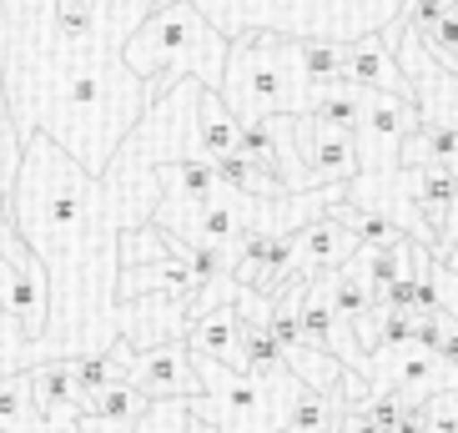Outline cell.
Instances as JSON below:
<instances>
[{"mask_svg":"<svg viewBox=\"0 0 458 433\" xmlns=\"http://www.w3.org/2000/svg\"><path fill=\"white\" fill-rule=\"evenodd\" d=\"M11 227L46 272V327L26 368L71 363L122 343V237L147 227L106 182L86 176L46 136L21 141V172L11 187Z\"/></svg>","mask_w":458,"mask_h":433,"instance_id":"1","label":"cell"},{"mask_svg":"<svg viewBox=\"0 0 458 433\" xmlns=\"http://www.w3.org/2000/svg\"><path fill=\"white\" fill-rule=\"evenodd\" d=\"M157 0H0L5 116L81 76L126 71V41Z\"/></svg>","mask_w":458,"mask_h":433,"instance_id":"2","label":"cell"},{"mask_svg":"<svg viewBox=\"0 0 458 433\" xmlns=\"http://www.w3.org/2000/svg\"><path fill=\"white\" fill-rule=\"evenodd\" d=\"M227 41L267 30L287 41H368L403 21L408 0H191Z\"/></svg>","mask_w":458,"mask_h":433,"instance_id":"3","label":"cell"},{"mask_svg":"<svg viewBox=\"0 0 458 433\" xmlns=\"http://www.w3.org/2000/svg\"><path fill=\"white\" fill-rule=\"evenodd\" d=\"M222 106L237 116V126H262L277 116H308L318 101V86L302 71V41L247 30L227 41V71H222Z\"/></svg>","mask_w":458,"mask_h":433,"instance_id":"4","label":"cell"},{"mask_svg":"<svg viewBox=\"0 0 458 433\" xmlns=\"http://www.w3.org/2000/svg\"><path fill=\"white\" fill-rule=\"evenodd\" d=\"M126 71L151 86L172 81H197L202 91H222L227 71V36L207 21L191 0L182 5H157L147 26L126 41Z\"/></svg>","mask_w":458,"mask_h":433,"instance_id":"5","label":"cell"},{"mask_svg":"<svg viewBox=\"0 0 458 433\" xmlns=\"http://www.w3.org/2000/svg\"><path fill=\"white\" fill-rule=\"evenodd\" d=\"M111 358L122 363L126 383H131L147 403H172V398H202V378H197V358L187 352V343H162V348L131 352L126 343L111 348Z\"/></svg>","mask_w":458,"mask_h":433,"instance_id":"6","label":"cell"},{"mask_svg":"<svg viewBox=\"0 0 458 433\" xmlns=\"http://www.w3.org/2000/svg\"><path fill=\"white\" fill-rule=\"evenodd\" d=\"M398 26H388L383 36H368V41L348 46V86L363 96H393V101H413V86H408L403 66H398Z\"/></svg>","mask_w":458,"mask_h":433,"instance_id":"7","label":"cell"},{"mask_svg":"<svg viewBox=\"0 0 458 433\" xmlns=\"http://www.w3.org/2000/svg\"><path fill=\"white\" fill-rule=\"evenodd\" d=\"M237 338H242V318L232 302H216L207 308L197 323L187 327V352L197 363H216V368H232L237 373Z\"/></svg>","mask_w":458,"mask_h":433,"instance_id":"8","label":"cell"},{"mask_svg":"<svg viewBox=\"0 0 458 433\" xmlns=\"http://www.w3.org/2000/svg\"><path fill=\"white\" fill-rule=\"evenodd\" d=\"M358 252V242L348 237V227L337 222L333 212H323L318 222L297 232V262H302V277H323V272L348 267V258Z\"/></svg>","mask_w":458,"mask_h":433,"instance_id":"9","label":"cell"},{"mask_svg":"<svg viewBox=\"0 0 458 433\" xmlns=\"http://www.w3.org/2000/svg\"><path fill=\"white\" fill-rule=\"evenodd\" d=\"M26 388H30V408L36 419H86V398L71 383L66 363H36L26 368Z\"/></svg>","mask_w":458,"mask_h":433,"instance_id":"10","label":"cell"},{"mask_svg":"<svg viewBox=\"0 0 458 433\" xmlns=\"http://www.w3.org/2000/svg\"><path fill=\"white\" fill-rule=\"evenodd\" d=\"M398 166H408V172H448V176H458V132L418 122L413 132L403 136V147H398Z\"/></svg>","mask_w":458,"mask_h":433,"instance_id":"11","label":"cell"},{"mask_svg":"<svg viewBox=\"0 0 458 433\" xmlns=\"http://www.w3.org/2000/svg\"><path fill=\"white\" fill-rule=\"evenodd\" d=\"M237 136H242V126L222 106V96L202 91V106H197V147H202V157L207 162H222L227 151H237Z\"/></svg>","mask_w":458,"mask_h":433,"instance_id":"12","label":"cell"},{"mask_svg":"<svg viewBox=\"0 0 458 433\" xmlns=\"http://www.w3.org/2000/svg\"><path fill=\"white\" fill-rule=\"evenodd\" d=\"M191 423V398H172V403H147L131 423H91L81 419V433H187Z\"/></svg>","mask_w":458,"mask_h":433,"instance_id":"13","label":"cell"},{"mask_svg":"<svg viewBox=\"0 0 458 433\" xmlns=\"http://www.w3.org/2000/svg\"><path fill=\"white\" fill-rule=\"evenodd\" d=\"M318 126H327V132H348L358 136V122H363V91H352V86H333V91H318V101H312L308 111Z\"/></svg>","mask_w":458,"mask_h":433,"instance_id":"14","label":"cell"},{"mask_svg":"<svg viewBox=\"0 0 458 433\" xmlns=\"http://www.w3.org/2000/svg\"><path fill=\"white\" fill-rule=\"evenodd\" d=\"M333 216L348 227V237H352L358 247H373V252H383V247H398V242H403V232L393 227L388 216L363 212V207H352V202H337Z\"/></svg>","mask_w":458,"mask_h":433,"instance_id":"15","label":"cell"},{"mask_svg":"<svg viewBox=\"0 0 458 433\" xmlns=\"http://www.w3.org/2000/svg\"><path fill=\"white\" fill-rule=\"evenodd\" d=\"M302 71L318 91L348 86V46L337 41H302Z\"/></svg>","mask_w":458,"mask_h":433,"instance_id":"16","label":"cell"},{"mask_svg":"<svg viewBox=\"0 0 458 433\" xmlns=\"http://www.w3.org/2000/svg\"><path fill=\"white\" fill-rule=\"evenodd\" d=\"M408 30H413V26H408ZM413 36H418V46H423V51L448 71V76H458V0L438 15V21H433V26L413 30Z\"/></svg>","mask_w":458,"mask_h":433,"instance_id":"17","label":"cell"},{"mask_svg":"<svg viewBox=\"0 0 458 433\" xmlns=\"http://www.w3.org/2000/svg\"><path fill=\"white\" fill-rule=\"evenodd\" d=\"M141 408H147V398L122 378V383H111V388H101L91 403H86V419L91 423H131Z\"/></svg>","mask_w":458,"mask_h":433,"instance_id":"18","label":"cell"},{"mask_svg":"<svg viewBox=\"0 0 458 433\" xmlns=\"http://www.w3.org/2000/svg\"><path fill=\"white\" fill-rule=\"evenodd\" d=\"M66 373H71V383L81 388L86 403H91V398H96L101 388H111V383H122V378H126L122 363H116L111 352H86V358H71Z\"/></svg>","mask_w":458,"mask_h":433,"instance_id":"19","label":"cell"},{"mask_svg":"<svg viewBox=\"0 0 458 433\" xmlns=\"http://www.w3.org/2000/svg\"><path fill=\"white\" fill-rule=\"evenodd\" d=\"M172 237H162V232L151 227H131L122 237V267H157V262H172Z\"/></svg>","mask_w":458,"mask_h":433,"instance_id":"20","label":"cell"},{"mask_svg":"<svg viewBox=\"0 0 458 433\" xmlns=\"http://www.w3.org/2000/svg\"><path fill=\"white\" fill-rule=\"evenodd\" d=\"M418 419H423V433H458V403H454V393H433L428 403L418 408Z\"/></svg>","mask_w":458,"mask_h":433,"instance_id":"21","label":"cell"},{"mask_svg":"<svg viewBox=\"0 0 458 433\" xmlns=\"http://www.w3.org/2000/svg\"><path fill=\"white\" fill-rule=\"evenodd\" d=\"M428 283H433V298H438V308H444L448 318L458 323V272H448L444 262H433Z\"/></svg>","mask_w":458,"mask_h":433,"instance_id":"22","label":"cell"},{"mask_svg":"<svg viewBox=\"0 0 458 433\" xmlns=\"http://www.w3.org/2000/svg\"><path fill=\"white\" fill-rule=\"evenodd\" d=\"M187 433H222V429H216V423L207 419V413H197V408H191V423H187Z\"/></svg>","mask_w":458,"mask_h":433,"instance_id":"23","label":"cell"},{"mask_svg":"<svg viewBox=\"0 0 458 433\" xmlns=\"http://www.w3.org/2000/svg\"><path fill=\"white\" fill-rule=\"evenodd\" d=\"M454 242H458V202H454V212H448V227H444V252H448ZM444 252H438V258H444Z\"/></svg>","mask_w":458,"mask_h":433,"instance_id":"24","label":"cell"},{"mask_svg":"<svg viewBox=\"0 0 458 433\" xmlns=\"http://www.w3.org/2000/svg\"><path fill=\"white\" fill-rule=\"evenodd\" d=\"M438 262H444V267H448V272H458V242H454V247H448V252H444V258H438Z\"/></svg>","mask_w":458,"mask_h":433,"instance_id":"25","label":"cell"},{"mask_svg":"<svg viewBox=\"0 0 458 433\" xmlns=\"http://www.w3.org/2000/svg\"><path fill=\"white\" fill-rule=\"evenodd\" d=\"M0 378H5V352H0Z\"/></svg>","mask_w":458,"mask_h":433,"instance_id":"26","label":"cell"},{"mask_svg":"<svg viewBox=\"0 0 458 433\" xmlns=\"http://www.w3.org/2000/svg\"><path fill=\"white\" fill-rule=\"evenodd\" d=\"M157 5H182V0H157Z\"/></svg>","mask_w":458,"mask_h":433,"instance_id":"27","label":"cell"},{"mask_svg":"<svg viewBox=\"0 0 458 433\" xmlns=\"http://www.w3.org/2000/svg\"><path fill=\"white\" fill-rule=\"evenodd\" d=\"M454 403H458V393H454Z\"/></svg>","mask_w":458,"mask_h":433,"instance_id":"28","label":"cell"}]
</instances>
